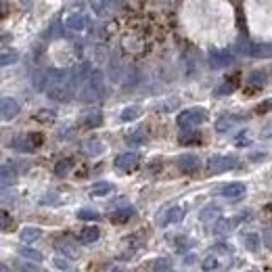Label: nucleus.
<instances>
[{
    "mask_svg": "<svg viewBox=\"0 0 272 272\" xmlns=\"http://www.w3.org/2000/svg\"><path fill=\"white\" fill-rule=\"evenodd\" d=\"M236 222H239V218H220L214 224V234L216 236H228L234 230Z\"/></svg>",
    "mask_w": 272,
    "mask_h": 272,
    "instance_id": "nucleus-13",
    "label": "nucleus"
},
{
    "mask_svg": "<svg viewBox=\"0 0 272 272\" xmlns=\"http://www.w3.org/2000/svg\"><path fill=\"white\" fill-rule=\"evenodd\" d=\"M249 55H251V57H256V59H268V57H272V44H270V42L251 44Z\"/></svg>",
    "mask_w": 272,
    "mask_h": 272,
    "instance_id": "nucleus-18",
    "label": "nucleus"
},
{
    "mask_svg": "<svg viewBox=\"0 0 272 272\" xmlns=\"http://www.w3.org/2000/svg\"><path fill=\"white\" fill-rule=\"evenodd\" d=\"M55 266H57V268H61V270H70V264H67V260H65V258H61V256H57V258H55Z\"/></svg>",
    "mask_w": 272,
    "mask_h": 272,
    "instance_id": "nucleus-45",
    "label": "nucleus"
},
{
    "mask_svg": "<svg viewBox=\"0 0 272 272\" xmlns=\"http://www.w3.org/2000/svg\"><path fill=\"white\" fill-rule=\"evenodd\" d=\"M220 212H222V210H220L216 203H212V206H206V208L201 210L199 220H201V222H210V220H216V222H218V220H220Z\"/></svg>",
    "mask_w": 272,
    "mask_h": 272,
    "instance_id": "nucleus-24",
    "label": "nucleus"
},
{
    "mask_svg": "<svg viewBox=\"0 0 272 272\" xmlns=\"http://www.w3.org/2000/svg\"><path fill=\"white\" fill-rule=\"evenodd\" d=\"M145 139H147L145 130H143V128H136V130H132V132L126 136V143H128V145H132V147H139V145H143V143H145Z\"/></svg>",
    "mask_w": 272,
    "mask_h": 272,
    "instance_id": "nucleus-27",
    "label": "nucleus"
},
{
    "mask_svg": "<svg viewBox=\"0 0 272 272\" xmlns=\"http://www.w3.org/2000/svg\"><path fill=\"white\" fill-rule=\"evenodd\" d=\"M86 25H88V17L84 13H74V15H70L65 19V27L72 29V31H82Z\"/></svg>",
    "mask_w": 272,
    "mask_h": 272,
    "instance_id": "nucleus-16",
    "label": "nucleus"
},
{
    "mask_svg": "<svg viewBox=\"0 0 272 272\" xmlns=\"http://www.w3.org/2000/svg\"><path fill=\"white\" fill-rule=\"evenodd\" d=\"M234 55L226 48H210V67L212 70H224V67L232 65Z\"/></svg>",
    "mask_w": 272,
    "mask_h": 272,
    "instance_id": "nucleus-7",
    "label": "nucleus"
},
{
    "mask_svg": "<svg viewBox=\"0 0 272 272\" xmlns=\"http://www.w3.org/2000/svg\"><path fill=\"white\" fill-rule=\"evenodd\" d=\"M98 236H100V230L94 228V226H90V228H84V230L80 232L78 241H80L82 245H92L94 241H98Z\"/></svg>",
    "mask_w": 272,
    "mask_h": 272,
    "instance_id": "nucleus-22",
    "label": "nucleus"
},
{
    "mask_svg": "<svg viewBox=\"0 0 272 272\" xmlns=\"http://www.w3.org/2000/svg\"><path fill=\"white\" fill-rule=\"evenodd\" d=\"M115 191V186L111 182H96L90 186V197H107Z\"/></svg>",
    "mask_w": 272,
    "mask_h": 272,
    "instance_id": "nucleus-21",
    "label": "nucleus"
},
{
    "mask_svg": "<svg viewBox=\"0 0 272 272\" xmlns=\"http://www.w3.org/2000/svg\"><path fill=\"white\" fill-rule=\"evenodd\" d=\"M55 203H59V195H55V193H48L40 199V206H55Z\"/></svg>",
    "mask_w": 272,
    "mask_h": 272,
    "instance_id": "nucleus-42",
    "label": "nucleus"
},
{
    "mask_svg": "<svg viewBox=\"0 0 272 272\" xmlns=\"http://www.w3.org/2000/svg\"><path fill=\"white\" fill-rule=\"evenodd\" d=\"M247 117L243 113H226L222 117H218L216 120V132H228L230 128H234L236 124H241L245 122Z\"/></svg>",
    "mask_w": 272,
    "mask_h": 272,
    "instance_id": "nucleus-10",
    "label": "nucleus"
},
{
    "mask_svg": "<svg viewBox=\"0 0 272 272\" xmlns=\"http://www.w3.org/2000/svg\"><path fill=\"white\" fill-rule=\"evenodd\" d=\"M247 272H258V270H247Z\"/></svg>",
    "mask_w": 272,
    "mask_h": 272,
    "instance_id": "nucleus-48",
    "label": "nucleus"
},
{
    "mask_svg": "<svg viewBox=\"0 0 272 272\" xmlns=\"http://www.w3.org/2000/svg\"><path fill=\"white\" fill-rule=\"evenodd\" d=\"M90 7H92V11H94L96 15H107V13H109L107 9H111L109 3H98V0H96V3H92Z\"/></svg>",
    "mask_w": 272,
    "mask_h": 272,
    "instance_id": "nucleus-39",
    "label": "nucleus"
},
{
    "mask_svg": "<svg viewBox=\"0 0 272 272\" xmlns=\"http://www.w3.org/2000/svg\"><path fill=\"white\" fill-rule=\"evenodd\" d=\"M103 151H105V145L100 143L98 139H90V141H86L82 145V153H84V155H88V157H96Z\"/></svg>",
    "mask_w": 272,
    "mask_h": 272,
    "instance_id": "nucleus-17",
    "label": "nucleus"
},
{
    "mask_svg": "<svg viewBox=\"0 0 272 272\" xmlns=\"http://www.w3.org/2000/svg\"><path fill=\"white\" fill-rule=\"evenodd\" d=\"M105 96V78H103V72L94 70L90 80L84 84L82 90H80V103H94V100H100Z\"/></svg>",
    "mask_w": 272,
    "mask_h": 272,
    "instance_id": "nucleus-2",
    "label": "nucleus"
},
{
    "mask_svg": "<svg viewBox=\"0 0 272 272\" xmlns=\"http://www.w3.org/2000/svg\"><path fill=\"white\" fill-rule=\"evenodd\" d=\"M247 193V186L243 182H230V184H224L222 189H220V195H222L226 201L234 203V201H241Z\"/></svg>",
    "mask_w": 272,
    "mask_h": 272,
    "instance_id": "nucleus-8",
    "label": "nucleus"
},
{
    "mask_svg": "<svg viewBox=\"0 0 272 272\" xmlns=\"http://www.w3.org/2000/svg\"><path fill=\"white\" fill-rule=\"evenodd\" d=\"M42 236V230L38 228V226H25V228H21V232H19V241L21 243H33V241H38Z\"/></svg>",
    "mask_w": 272,
    "mask_h": 272,
    "instance_id": "nucleus-19",
    "label": "nucleus"
},
{
    "mask_svg": "<svg viewBox=\"0 0 272 272\" xmlns=\"http://www.w3.org/2000/svg\"><path fill=\"white\" fill-rule=\"evenodd\" d=\"M232 167H236V157H232V155H214L208 161L210 174H224Z\"/></svg>",
    "mask_w": 272,
    "mask_h": 272,
    "instance_id": "nucleus-6",
    "label": "nucleus"
},
{
    "mask_svg": "<svg viewBox=\"0 0 272 272\" xmlns=\"http://www.w3.org/2000/svg\"><path fill=\"white\" fill-rule=\"evenodd\" d=\"M0 176H3V186H9L17 180V172H15V167L11 163H5L3 169H0Z\"/></svg>",
    "mask_w": 272,
    "mask_h": 272,
    "instance_id": "nucleus-28",
    "label": "nucleus"
},
{
    "mask_svg": "<svg viewBox=\"0 0 272 272\" xmlns=\"http://www.w3.org/2000/svg\"><path fill=\"white\" fill-rule=\"evenodd\" d=\"M262 241H264V245L272 251V228H264V230H262Z\"/></svg>",
    "mask_w": 272,
    "mask_h": 272,
    "instance_id": "nucleus-44",
    "label": "nucleus"
},
{
    "mask_svg": "<svg viewBox=\"0 0 272 272\" xmlns=\"http://www.w3.org/2000/svg\"><path fill=\"white\" fill-rule=\"evenodd\" d=\"M36 120L38 122H53L55 120V113L48 111V109H40V113H36Z\"/></svg>",
    "mask_w": 272,
    "mask_h": 272,
    "instance_id": "nucleus-40",
    "label": "nucleus"
},
{
    "mask_svg": "<svg viewBox=\"0 0 272 272\" xmlns=\"http://www.w3.org/2000/svg\"><path fill=\"white\" fill-rule=\"evenodd\" d=\"M65 74H67V70H44V72L38 74V78L33 80V84H36L38 90H46L48 92L59 80H63Z\"/></svg>",
    "mask_w": 272,
    "mask_h": 272,
    "instance_id": "nucleus-5",
    "label": "nucleus"
},
{
    "mask_svg": "<svg viewBox=\"0 0 272 272\" xmlns=\"http://www.w3.org/2000/svg\"><path fill=\"white\" fill-rule=\"evenodd\" d=\"M80 124H82V128H88V130H92V128H100V124H103V113H100L98 109L86 111V113L82 115Z\"/></svg>",
    "mask_w": 272,
    "mask_h": 272,
    "instance_id": "nucleus-15",
    "label": "nucleus"
},
{
    "mask_svg": "<svg viewBox=\"0 0 272 272\" xmlns=\"http://www.w3.org/2000/svg\"><path fill=\"white\" fill-rule=\"evenodd\" d=\"M74 90H76V84H74V80H72V72H67V74L63 76V80H59L46 94L53 98V100H59V103H67V100H72Z\"/></svg>",
    "mask_w": 272,
    "mask_h": 272,
    "instance_id": "nucleus-4",
    "label": "nucleus"
},
{
    "mask_svg": "<svg viewBox=\"0 0 272 272\" xmlns=\"http://www.w3.org/2000/svg\"><path fill=\"white\" fill-rule=\"evenodd\" d=\"M120 65H122V63H120V57L115 55V57H113V63L109 65V72H111V80H113V82H120Z\"/></svg>",
    "mask_w": 272,
    "mask_h": 272,
    "instance_id": "nucleus-37",
    "label": "nucleus"
},
{
    "mask_svg": "<svg viewBox=\"0 0 272 272\" xmlns=\"http://www.w3.org/2000/svg\"><path fill=\"white\" fill-rule=\"evenodd\" d=\"M268 210H272V203H270V206H268Z\"/></svg>",
    "mask_w": 272,
    "mask_h": 272,
    "instance_id": "nucleus-47",
    "label": "nucleus"
},
{
    "mask_svg": "<svg viewBox=\"0 0 272 272\" xmlns=\"http://www.w3.org/2000/svg\"><path fill=\"white\" fill-rule=\"evenodd\" d=\"M72 165H74L72 159H59V161L55 163V174H57V176H65V174L72 169Z\"/></svg>",
    "mask_w": 272,
    "mask_h": 272,
    "instance_id": "nucleus-33",
    "label": "nucleus"
},
{
    "mask_svg": "<svg viewBox=\"0 0 272 272\" xmlns=\"http://www.w3.org/2000/svg\"><path fill=\"white\" fill-rule=\"evenodd\" d=\"M111 272H126V270H124V268H113Z\"/></svg>",
    "mask_w": 272,
    "mask_h": 272,
    "instance_id": "nucleus-46",
    "label": "nucleus"
},
{
    "mask_svg": "<svg viewBox=\"0 0 272 272\" xmlns=\"http://www.w3.org/2000/svg\"><path fill=\"white\" fill-rule=\"evenodd\" d=\"M132 216H134V208H122V210H115L111 214V220H113V222H117V224H124V222H128Z\"/></svg>",
    "mask_w": 272,
    "mask_h": 272,
    "instance_id": "nucleus-26",
    "label": "nucleus"
},
{
    "mask_svg": "<svg viewBox=\"0 0 272 272\" xmlns=\"http://www.w3.org/2000/svg\"><path fill=\"white\" fill-rule=\"evenodd\" d=\"M208 122V111L203 107H191V109H184L180 115H178V128L182 130H191V128H197L201 124Z\"/></svg>",
    "mask_w": 272,
    "mask_h": 272,
    "instance_id": "nucleus-3",
    "label": "nucleus"
},
{
    "mask_svg": "<svg viewBox=\"0 0 272 272\" xmlns=\"http://www.w3.org/2000/svg\"><path fill=\"white\" fill-rule=\"evenodd\" d=\"M174 243H176V251H189L191 249V239H189V236H184V234H180V236H176V239H174Z\"/></svg>",
    "mask_w": 272,
    "mask_h": 272,
    "instance_id": "nucleus-36",
    "label": "nucleus"
},
{
    "mask_svg": "<svg viewBox=\"0 0 272 272\" xmlns=\"http://www.w3.org/2000/svg\"><path fill=\"white\" fill-rule=\"evenodd\" d=\"M236 88H239V76H232L224 84H220V86L216 88V94L218 96H226V94H232Z\"/></svg>",
    "mask_w": 272,
    "mask_h": 272,
    "instance_id": "nucleus-20",
    "label": "nucleus"
},
{
    "mask_svg": "<svg viewBox=\"0 0 272 272\" xmlns=\"http://www.w3.org/2000/svg\"><path fill=\"white\" fill-rule=\"evenodd\" d=\"M17 253L23 258V260H27V262H42V253L38 251V249H31V247H19L17 249Z\"/></svg>",
    "mask_w": 272,
    "mask_h": 272,
    "instance_id": "nucleus-25",
    "label": "nucleus"
},
{
    "mask_svg": "<svg viewBox=\"0 0 272 272\" xmlns=\"http://www.w3.org/2000/svg\"><path fill=\"white\" fill-rule=\"evenodd\" d=\"M80 220H100V214L96 210H90V208H84V210H78L76 214Z\"/></svg>",
    "mask_w": 272,
    "mask_h": 272,
    "instance_id": "nucleus-35",
    "label": "nucleus"
},
{
    "mask_svg": "<svg viewBox=\"0 0 272 272\" xmlns=\"http://www.w3.org/2000/svg\"><path fill=\"white\" fill-rule=\"evenodd\" d=\"M266 78H268V74H266V72H251V74H249V78H247V84H249V86L262 88L264 84H266Z\"/></svg>",
    "mask_w": 272,
    "mask_h": 272,
    "instance_id": "nucleus-30",
    "label": "nucleus"
},
{
    "mask_svg": "<svg viewBox=\"0 0 272 272\" xmlns=\"http://www.w3.org/2000/svg\"><path fill=\"white\" fill-rule=\"evenodd\" d=\"M13 147L15 149H19V151H36V149H33L31 147V143H29V136H17V139L13 141Z\"/></svg>",
    "mask_w": 272,
    "mask_h": 272,
    "instance_id": "nucleus-32",
    "label": "nucleus"
},
{
    "mask_svg": "<svg viewBox=\"0 0 272 272\" xmlns=\"http://www.w3.org/2000/svg\"><path fill=\"white\" fill-rule=\"evenodd\" d=\"M141 157H139V153H134V151H126V153H120V155L115 157V167L117 169H122V172H132V169L139 165Z\"/></svg>",
    "mask_w": 272,
    "mask_h": 272,
    "instance_id": "nucleus-9",
    "label": "nucleus"
},
{
    "mask_svg": "<svg viewBox=\"0 0 272 272\" xmlns=\"http://www.w3.org/2000/svg\"><path fill=\"white\" fill-rule=\"evenodd\" d=\"M15 268L19 270V272H40L38 266H31V264H25V262H17Z\"/></svg>",
    "mask_w": 272,
    "mask_h": 272,
    "instance_id": "nucleus-43",
    "label": "nucleus"
},
{
    "mask_svg": "<svg viewBox=\"0 0 272 272\" xmlns=\"http://www.w3.org/2000/svg\"><path fill=\"white\" fill-rule=\"evenodd\" d=\"M176 167L180 169L182 174H195L197 169L201 167V159L197 155H191V153H186V155H180L176 159Z\"/></svg>",
    "mask_w": 272,
    "mask_h": 272,
    "instance_id": "nucleus-11",
    "label": "nucleus"
},
{
    "mask_svg": "<svg viewBox=\"0 0 272 272\" xmlns=\"http://www.w3.org/2000/svg\"><path fill=\"white\" fill-rule=\"evenodd\" d=\"M0 111H3V120L9 122V120H15L19 115V103L11 96H5L3 103H0Z\"/></svg>",
    "mask_w": 272,
    "mask_h": 272,
    "instance_id": "nucleus-12",
    "label": "nucleus"
},
{
    "mask_svg": "<svg viewBox=\"0 0 272 272\" xmlns=\"http://www.w3.org/2000/svg\"><path fill=\"white\" fill-rule=\"evenodd\" d=\"M182 218H184V208H182V206H174V208L165 210L163 218H159V222H161V226L178 224V222H182Z\"/></svg>",
    "mask_w": 272,
    "mask_h": 272,
    "instance_id": "nucleus-14",
    "label": "nucleus"
},
{
    "mask_svg": "<svg viewBox=\"0 0 272 272\" xmlns=\"http://www.w3.org/2000/svg\"><path fill=\"white\" fill-rule=\"evenodd\" d=\"M17 59H19V55L15 53V50H5L3 53V57H0V63H3V67H7V65H13V63H17Z\"/></svg>",
    "mask_w": 272,
    "mask_h": 272,
    "instance_id": "nucleus-38",
    "label": "nucleus"
},
{
    "mask_svg": "<svg viewBox=\"0 0 272 272\" xmlns=\"http://www.w3.org/2000/svg\"><path fill=\"white\" fill-rule=\"evenodd\" d=\"M230 262H232V249L228 245L220 243L206 256L201 268H203V272H218V270L230 266Z\"/></svg>",
    "mask_w": 272,
    "mask_h": 272,
    "instance_id": "nucleus-1",
    "label": "nucleus"
},
{
    "mask_svg": "<svg viewBox=\"0 0 272 272\" xmlns=\"http://www.w3.org/2000/svg\"><path fill=\"white\" fill-rule=\"evenodd\" d=\"M153 272H172V262L167 258H159L153 262Z\"/></svg>",
    "mask_w": 272,
    "mask_h": 272,
    "instance_id": "nucleus-34",
    "label": "nucleus"
},
{
    "mask_svg": "<svg viewBox=\"0 0 272 272\" xmlns=\"http://www.w3.org/2000/svg\"><path fill=\"white\" fill-rule=\"evenodd\" d=\"M178 143L180 145H189V143H199V134H195L193 130H182L178 134Z\"/></svg>",
    "mask_w": 272,
    "mask_h": 272,
    "instance_id": "nucleus-31",
    "label": "nucleus"
},
{
    "mask_svg": "<svg viewBox=\"0 0 272 272\" xmlns=\"http://www.w3.org/2000/svg\"><path fill=\"white\" fill-rule=\"evenodd\" d=\"M241 243H243V247L247 249V251H258L260 249V234H256V232H245V234H241Z\"/></svg>",
    "mask_w": 272,
    "mask_h": 272,
    "instance_id": "nucleus-23",
    "label": "nucleus"
},
{
    "mask_svg": "<svg viewBox=\"0 0 272 272\" xmlns=\"http://www.w3.org/2000/svg\"><path fill=\"white\" fill-rule=\"evenodd\" d=\"M141 107H136V105H130V107H126L122 113H120V120L122 122H134V120H139L141 117Z\"/></svg>",
    "mask_w": 272,
    "mask_h": 272,
    "instance_id": "nucleus-29",
    "label": "nucleus"
},
{
    "mask_svg": "<svg viewBox=\"0 0 272 272\" xmlns=\"http://www.w3.org/2000/svg\"><path fill=\"white\" fill-rule=\"evenodd\" d=\"M256 113H268V111H272V98H266V100H262L260 105H256V109H253Z\"/></svg>",
    "mask_w": 272,
    "mask_h": 272,
    "instance_id": "nucleus-41",
    "label": "nucleus"
}]
</instances>
